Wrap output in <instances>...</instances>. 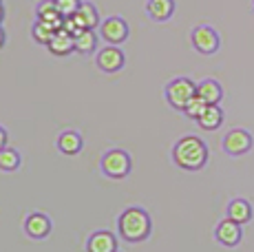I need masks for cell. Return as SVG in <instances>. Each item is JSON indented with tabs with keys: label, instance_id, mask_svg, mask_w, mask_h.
Instances as JSON below:
<instances>
[{
	"label": "cell",
	"instance_id": "obj_10",
	"mask_svg": "<svg viewBox=\"0 0 254 252\" xmlns=\"http://www.w3.org/2000/svg\"><path fill=\"white\" fill-rule=\"evenodd\" d=\"M214 239H217L221 246H226V248L239 246L243 239L241 224H237V221H232L230 217H226V219L219 221L217 228H214Z\"/></svg>",
	"mask_w": 254,
	"mask_h": 252
},
{
	"label": "cell",
	"instance_id": "obj_28",
	"mask_svg": "<svg viewBox=\"0 0 254 252\" xmlns=\"http://www.w3.org/2000/svg\"><path fill=\"white\" fill-rule=\"evenodd\" d=\"M115 252H122V250H115Z\"/></svg>",
	"mask_w": 254,
	"mask_h": 252
},
{
	"label": "cell",
	"instance_id": "obj_22",
	"mask_svg": "<svg viewBox=\"0 0 254 252\" xmlns=\"http://www.w3.org/2000/svg\"><path fill=\"white\" fill-rule=\"evenodd\" d=\"M56 31L58 29H53L49 22L38 20L36 18V22H33V27H31V38L38 42V45H49V40L56 36Z\"/></svg>",
	"mask_w": 254,
	"mask_h": 252
},
{
	"label": "cell",
	"instance_id": "obj_18",
	"mask_svg": "<svg viewBox=\"0 0 254 252\" xmlns=\"http://www.w3.org/2000/svg\"><path fill=\"white\" fill-rule=\"evenodd\" d=\"M197 95L206 102V104H219V102L223 100V89L217 80L206 77V80H201L197 84Z\"/></svg>",
	"mask_w": 254,
	"mask_h": 252
},
{
	"label": "cell",
	"instance_id": "obj_1",
	"mask_svg": "<svg viewBox=\"0 0 254 252\" xmlns=\"http://www.w3.org/2000/svg\"><path fill=\"white\" fill-rule=\"evenodd\" d=\"M117 232L124 241L128 244H141L150 237L153 232V221L150 215L139 206H130L120 212L117 217Z\"/></svg>",
	"mask_w": 254,
	"mask_h": 252
},
{
	"label": "cell",
	"instance_id": "obj_6",
	"mask_svg": "<svg viewBox=\"0 0 254 252\" xmlns=\"http://www.w3.org/2000/svg\"><path fill=\"white\" fill-rule=\"evenodd\" d=\"M190 42H192L194 49L199 53H203V56H212V53H217L219 47H221V38H219L217 29L210 25L194 27L192 33H190Z\"/></svg>",
	"mask_w": 254,
	"mask_h": 252
},
{
	"label": "cell",
	"instance_id": "obj_16",
	"mask_svg": "<svg viewBox=\"0 0 254 252\" xmlns=\"http://www.w3.org/2000/svg\"><path fill=\"white\" fill-rule=\"evenodd\" d=\"M175 0H148L146 2V16L153 22H168L175 16Z\"/></svg>",
	"mask_w": 254,
	"mask_h": 252
},
{
	"label": "cell",
	"instance_id": "obj_24",
	"mask_svg": "<svg viewBox=\"0 0 254 252\" xmlns=\"http://www.w3.org/2000/svg\"><path fill=\"white\" fill-rule=\"evenodd\" d=\"M56 4H58V9H60L62 16H64V18H71L73 13L80 9L82 0H56Z\"/></svg>",
	"mask_w": 254,
	"mask_h": 252
},
{
	"label": "cell",
	"instance_id": "obj_17",
	"mask_svg": "<svg viewBox=\"0 0 254 252\" xmlns=\"http://www.w3.org/2000/svg\"><path fill=\"white\" fill-rule=\"evenodd\" d=\"M73 38H75V53H82V56L97 53L100 36H97L95 29H82V31H77Z\"/></svg>",
	"mask_w": 254,
	"mask_h": 252
},
{
	"label": "cell",
	"instance_id": "obj_20",
	"mask_svg": "<svg viewBox=\"0 0 254 252\" xmlns=\"http://www.w3.org/2000/svg\"><path fill=\"white\" fill-rule=\"evenodd\" d=\"M197 124L201 126L203 130H217L219 126L223 124V111L219 104H208L206 111L201 113V118L197 120Z\"/></svg>",
	"mask_w": 254,
	"mask_h": 252
},
{
	"label": "cell",
	"instance_id": "obj_14",
	"mask_svg": "<svg viewBox=\"0 0 254 252\" xmlns=\"http://www.w3.org/2000/svg\"><path fill=\"white\" fill-rule=\"evenodd\" d=\"M73 20H75V25L80 29H97L100 27V11H97V7L91 2V0H82L80 9H77L75 13H73Z\"/></svg>",
	"mask_w": 254,
	"mask_h": 252
},
{
	"label": "cell",
	"instance_id": "obj_23",
	"mask_svg": "<svg viewBox=\"0 0 254 252\" xmlns=\"http://www.w3.org/2000/svg\"><path fill=\"white\" fill-rule=\"evenodd\" d=\"M206 106H208L206 102H203L201 98H199V95H194V98L188 102V106H186V109H184V113L188 115L190 120H194V122H197V120L201 118V113H203V111H206Z\"/></svg>",
	"mask_w": 254,
	"mask_h": 252
},
{
	"label": "cell",
	"instance_id": "obj_13",
	"mask_svg": "<svg viewBox=\"0 0 254 252\" xmlns=\"http://www.w3.org/2000/svg\"><path fill=\"white\" fill-rule=\"evenodd\" d=\"M47 49H49V53H53L56 58L71 56V53L75 51V38H73L71 33L66 31L64 27H62V29H58L56 36H53L51 40H49Z\"/></svg>",
	"mask_w": 254,
	"mask_h": 252
},
{
	"label": "cell",
	"instance_id": "obj_21",
	"mask_svg": "<svg viewBox=\"0 0 254 252\" xmlns=\"http://www.w3.org/2000/svg\"><path fill=\"white\" fill-rule=\"evenodd\" d=\"M22 164V157H20V151L13 146H4L0 151V171L2 173H16Z\"/></svg>",
	"mask_w": 254,
	"mask_h": 252
},
{
	"label": "cell",
	"instance_id": "obj_2",
	"mask_svg": "<svg viewBox=\"0 0 254 252\" xmlns=\"http://www.w3.org/2000/svg\"><path fill=\"white\" fill-rule=\"evenodd\" d=\"M208 146L197 135H186L179 137L173 146V162L184 171H201L208 164Z\"/></svg>",
	"mask_w": 254,
	"mask_h": 252
},
{
	"label": "cell",
	"instance_id": "obj_12",
	"mask_svg": "<svg viewBox=\"0 0 254 252\" xmlns=\"http://www.w3.org/2000/svg\"><path fill=\"white\" fill-rule=\"evenodd\" d=\"M58 151L62 155H66V157H75V155H80L82 146H84V137H82L80 130H62L60 135H58V142H56Z\"/></svg>",
	"mask_w": 254,
	"mask_h": 252
},
{
	"label": "cell",
	"instance_id": "obj_7",
	"mask_svg": "<svg viewBox=\"0 0 254 252\" xmlns=\"http://www.w3.org/2000/svg\"><path fill=\"white\" fill-rule=\"evenodd\" d=\"M95 66L102 71V73H117L126 66V56L124 51L117 45H106L102 49H97L95 53Z\"/></svg>",
	"mask_w": 254,
	"mask_h": 252
},
{
	"label": "cell",
	"instance_id": "obj_19",
	"mask_svg": "<svg viewBox=\"0 0 254 252\" xmlns=\"http://www.w3.org/2000/svg\"><path fill=\"white\" fill-rule=\"evenodd\" d=\"M228 217H230L232 221H237V224H248V221L252 219V206L248 199H241V197H237V199H232L228 203Z\"/></svg>",
	"mask_w": 254,
	"mask_h": 252
},
{
	"label": "cell",
	"instance_id": "obj_11",
	"mask_svg": "<svg viewBox=\"0 0 254 252\" xmlns=\"http://www.w3.org/2000/svg\"><path fill=\"white\" fill-rule=\"evenodd\" d=\"M117 248V235L111 230H95L86 239V252H115Z\"/></svg>",
	"mask_w": 254,
	"mask_h": 252
},
{
	"label": "cell",
	"instance_id": "obj_5",
	"mask_svg": "<svg viewBox=\"0 0 254 252\" xmlns=\"http://www.w3.org/2000/svg\"><path fill=\"white\" fill-rule=\"evenodd\" d=\"M97 33L102 36V40H104L106 45H122V42H126V38H128L130 27H128V22H126V18L109 16L100 22Z\"/></svg>",
	"mask_w": 254,
	"mask_h": 252
},
{
	"label": "cell",
	"instance_id": "obj_25",
	"mask_svg": "<svg viewBox=\"0 0 254 252\" xmlns=\"http://www.w3.org/2000/svg\"><path fill=\"white\" fill-rule=\"evenodd\" d=\"M7 142H9V133H7V128H4V126H0V151L7 146Z\"/></svg>",
	"mask_w": 254,
	"mask_h": 252
},
{
	"label": "cell",
	"instance_id": "obj_27",
	"mask_svg": "<svg viewBox=\"0 0 254 252\" xmlns=\"http://www.w3.org/2000/svg\"><path fill=\"white\" fill-rule=\"evenodd\" d=\"M0 20H2V7H0Z\"/></svg>",
	"mask_w": 254,
	"mask_h": 252
},
{
	"label": "cell",
	"instance_id": "obj_8",
	"mask_svg": "<svg viewBox=\"0 0 254 252\" xmlns=\"http://www.w3.org/2000/svg\"><path fill=\"white\" fill-rule=\"evenodd\" d=\"M22 230L29 239H36V241H42L51 235L53 230V221L51 217L45 215V212H29L22 221Z\"/></svg>",
	"mask_w": 254,
	"mask_h": 252
},
{
	"label": "cell",
	"instance_id": "obj_9",
	"mask_svg": "<svg viewBox=\"0 0 254 252\" xmlns=\"http://www.w3.org/2000/svg\"><path fill=\"white\" fill-rule=\"evenodd\" d=\"M250 148H252V135L246 128H232L223 137V151L232 155V157L250 153Z\"/></svg>",
	"mask_w": 254,
	"mask_h": 252
},
{
	"label": "cell",
	"instance_id": "obj_4",
	"mask_svg": "<svg viewBox=\"0 0 254 252\" xmlns=\"http://www.w3.org/2000/svg\"><path fill=\"white\" fill-rule=\"evenodd\" d=\"M194 95H197V84H194L190 77H175V80H170L164 89L166 102H168L173 109L182 111V113Z\"/></svg>",
	"mask_w": 254,
	"mask_h": 252
},
{
	"label": "cell",
	"instance_id": "obj_3",
	"mask_svg": "<svg viewBox=\"0 0 254 252\" xmlns=\"http://www.w3.org/2000/svg\"><path fill=\"white\" fill-rule=\"evenodd\" d=\"M100 168L109 179H126L133 171V159L122 148H111L102 155Z\"/></svg>",
	"mask_w": 254,
	"mask_h": 252
},
{
	"label": "cell",
	"instance_id": "obj_15",
	"mask_svg": "<svg viewBox=\"0 0 254 252\" xmlns=\"http://www.w3.org/2000/svg\"><path fill=\"white\" fill-rule=\"evenodd\" d=\"M36 18H38V20L49 22L53 29H62V27H64V16L60 13L56 0H40V2L36 4Z\"/></svg>",
	"mask_w": 254,
	"mask_h": 252
},
{
	"label": "cell",
	"instance_id": "obj_26",
	"mask_svg": "<svg viewBox=\"0 0 254 252\" xmlns=\"http://www.w3.org/2000/svg\"><path fill=\"white\" fill-rule=\"evenodd\" d=\"M4 40H7V33H4V29L0 27V49L4 47Z\"/></svg>",
	"mask_w": 254,
	"mask_h": 252
}]
</instances>
